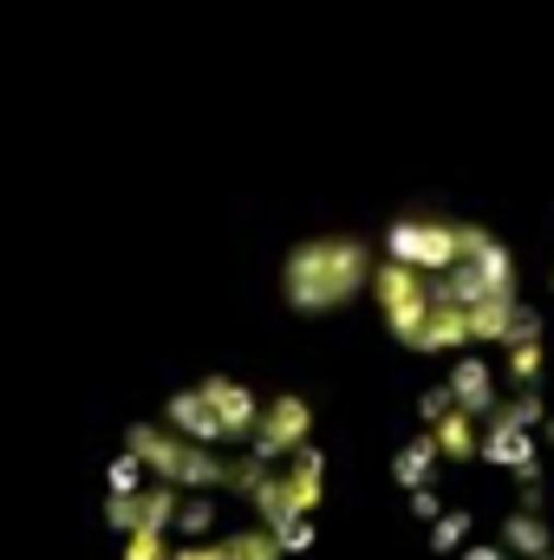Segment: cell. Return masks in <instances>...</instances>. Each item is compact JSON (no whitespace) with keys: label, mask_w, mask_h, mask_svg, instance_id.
I'll use <instances>...</instances> for the list:
<instances>
[{"label":"cell","mask_w":554,"mask_h":560,"mask_svg":"<svg viewBox=\"0 0 554 560\" xmlns=\"http://www.w3.org/2000/svg\"><path fill=\"white\" fill-rule=\"evenodd\" d=\"M463 560H509V548H463Z\"/></svg>","instance_id":"obj_18"},{"label":"cell","mask_w":554,"mask_h":560,"mask_svg":"<svg viewBox=\"0 0 554 560\" xmlns=\"http://www.w3.org/2000/svg\"><path fill=\"white\" fill-rule=\"evenodd\" d=\"M313 443V405L307 398H293V392H280L262 405V430H255V456L262 463H280V456H293V450H307Z\"/></svg>","instance_id":"obj_6"},{"label":"cell","mask_w":554,"mask_h":560,"mask_svg":"<svg viewBox=\"0 0 554 560\" xmlns=\"http://www.w3.org/2000/svg\"><path fill=\"white\" fill-rule=\"evenodd\" d=\"M176 509H183V489H170V482H143L138 495H105V528L112 535H170L176 528Z\"/></svg>","instance_id":"obj_5"},{"label":"cell","mask_w":554,"mask_h":560,"mask_svg":"<svg viewBox=\"0 0 554 560\" xmlns=\"http://www.w3.org/2000/svg\"><path fill=\"white\" fill-rule=\"evenodd\" d=\"M176 560H229V541H183Z\"/></svg>","instance_id":"obj_16"},{"label":"cell","mask_w":554,"mask_h":560,"mask_svg":"<svg viewBox=\"0 0 554 560\" xmlns=\"http://www.w3.org/2000/svg\"><path fill=\"white\" fill-rule=\"evenodd\" d=\"M125 560H176V548H170V535L138 528V535H125Z\"/></svg>","instance_id":"obj_14"},{"label":"cell","mask_w":554,"mask_h":560,"mask_svg":"<svg viewBox=\"0 0 554 560\" xmlns=\"http://www.w3.org/2000/svg\"><path fill=\"white\" fill-rule=\"evenodd\" d=\"M249 502H255V522L280 535L287 522H313V509L326 502V450H293V456H280L275 469L249 489Z\"/></svg>","instance_id":"obj_3"},{"label":"cell","mask_w":554,"mask_h":560,"mask_svg":"<svg viewBox=\"0 0 554 560\" xmlns=\"http://www.w3.org/2000/svg\"><path fill=\"white\" fill-rule=\"evenodd\" d=\"M216 495H183V509H176V528L170 535H183V541H216Z\"/></svg>","instance_id":"obj_10"},{"label":"cell","mask_w":554,"mask_h":560,"mask_svg":"<svg viewBox=\"0 0 554 560\" xmlns=\"http://www.w3.org/2000/svg\"><path fill=\"white\" fill-rule=\"evenodd\" d=\"M275 541H280V555L293 560V555H313V541H320V535H313V522H287Z\"/></svg>","instance_id":"obj_15"},{"label":"cell","mask_w":554,"mask_h":560,"mask_svg":"<svg viewBox=\"0 0 554 560\" xmlns=\"http://www.w3.org/2000/svg\"><path fill=\"white\" fill-rule=\"evenodd\" d=\"M163 423H170L176 436H189V443H209V450H222V423H216L209 398H203L196 385H183V392H170V398H163Z\"/></svg>","instance_id":"obj_7"},{"label":"cell","mask_w":554,"mask_h":560,"mask_svg":"<svg viewBox=\"0 0 554 560\" xmlns=\"http://www.w3.org/2000/svg\"><path fill=\"white\" fill-rule=\"evenodd\" d=\"M125 450L143 463L150 482H170V489H183V495H222V489H235V456L176 436L163 418L131 423V430H125Z\"/></svg>","instance_id":"obj_1"},{"label":"cell","mask_w":554,"mask_h":560,"mask_svg":"<svg viewBox=\"0 0 554 560\" xmlns=\"http://www.w3.org/2000/svg\"><path fill=\"white\" fill-rule=\"evenodd\" d=\"M430 469H437V443H430V436H412V443L392 456V482H399V489H430Z\"/></svg>","instance_id":"obj_8"},{"label":"cell","mask_w":554,"mask_h":560,"mask_svg":"<svg viewBox=\"0 0 554 560\" xmlns=\"http://www.w3.org/2000/svg\"><path fill=\"white\" fill-rule=\"evenodd\" d=\"M222 541H229V560H287L280 541L262 528V522H255V528H235V535H222Z\"/></svg>","instance_id":"obj_11"},{"label":"cell","mask_w":554,"mask_h":560,"mask_svg":"<svg viewBox=\"0 0 554 560\" xmlns=\"http://www.w3.org/2000/svg\"><path fill=\"white\" fill-rule=\"evenodd\" d=\"M503 548L522 555V560H542L549 555V528H542V515H535V509H516V515L503 522Z\"/></svg>","instance_id":"obj_9"},{"label":"cell","mask_w":554,"mask_h":560,"mask_svg":"<svg viewBox=\"0 0 554 560\" xmlns=\"http://www.w3.org/2000/svg\"><path fill=\"white\" fill-rule=\"evenodd\" d=\"M463 541H470V509H443V515L430 522V548H437V555H457Z\"/></svg>","instance_id":"obj_13"},{"label":"cell","mask_w":554,"mask_h":560,"mask_svg":"<svg viewBox=\"0 0 554 560\" xmlns=\"http://www.w3.org/2000/svg\"><path fill=\"white\" fill-rule=\"evenodd\" d=\"M542 560H554V555H542Z\"/></svg>","instance_id":"obj_19"},{"label":"cell","mask_w":554,"mask_h":560,"mask_svg":"<svg viewBox=\"0 0 554 560\" xmlns=\"http://www.w3.org/2000/svg\"><path fill=\"white\" fill-rule=\"evenodd\" d=\"M366 248L359 242H307L287 255V306L293 313H333L359 293Z\"/></svg>","instance_id":"obj_2"},{"label":"cell","mask_w":554,"mask_h":560,"mask_svg":"<svg viewBox=\"0 0 554 560\" xmlns=\"http://www.w3.org/2000/svg\"><path fill=\"white\" fill-rule=\"evenodd\" d=\"M143 482H150V476H143V463L131 450H118V456L105 463V495H138Z\"/></svg>","instance_id":"obj_12"},{"label":"cell","mask_w":554,"mask_h":560,"mask_svg":"<svg viewBox=\"0 0 554 560\" xmlns=\"http://www.w3.org/2000/svg\"><path fill=\"white\" fill-rule=\"evenodd\" d=\"M412 515H417V522H437V515H443L437 489H412Z\"/></svg>","instance_id":"obj_17"},{"label":"cell","mask_w":554,"mask_h":560,"mask_svg":"<svg viewBox=\"0 0 554 560\" xmlns=\"http://www.w3.org/2000/svg\"><path fill=\"white\" fill-rule=\"evenodd\" d=\"M196 392L209 398V411H216V423H222V450H249V443H255L262 405H268V398H255V392H249L242 378H229V372H209Z\"/></svg>","instance_id":"obj_4"}]
</instances>
